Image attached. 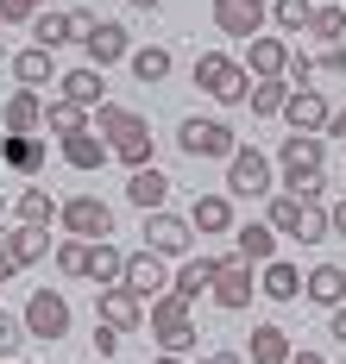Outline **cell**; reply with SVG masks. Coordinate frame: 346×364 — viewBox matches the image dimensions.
Wrapping results in <instances>:
<instances>
[{
    "instance_id": "9c48e42d",
    "label": "cell",
    "mask_w": 346,
    "mask_h": 364,
    "mask_svg": "<svg viewBox=\"0 0 346 364\" xmlns=\"http://www.w3.org/2000/svg\"><path fill=\"white\" fill-rule=\"evenodd\" d=\"M189 239H195V226L183 214H170V208H152V214H145V252L183 257V252H189Z\"/></svg>"
},
{
    "instance_id": "277c9868",
    "label": "cell",
    "mask_w": 346,
    "mask_h": 364,
    "mask_svg": "<svg viewBox=\"0 0 346 364\" xmlns=\"http://www.w3.org/2000/svg\"><path fill=\"white\" fill-rule=\"evenodd\" d=\"M195 88H208L221 107H239V101L252 95V75L239 70L227 50H201V57H195Z\"/></svg>"
},
{
    "instance_id": "ffe728a7",
    "label": "cell",
    "mask_w": 346,
    "mask_h": 364,
    "mask_svg": "<svg viewBox=\"0 0 346 364\" xmlns=\"http://www.w3.org/2000/svg\"><path fill=\"white\" fill-rule=\"evenodd\" d=\"M0 126H6V132H38V126H44L38 88H13V95H6V107H0Z\"/></svg>"
},
{
    "instance_id": "30bf717a",
    "label": "cell",
    "mask_w": 346,
    "mask_h": 364,
    "mask_svg": "<svg viewBox=\"0 0 346 364\" xmlns=\"http://www.w3.org/2000/svg\"><path fill=\"white\" fill-rule=\"evenodd\" d=\"M239 70L252 75V82H283V70H290V44L277 32H258V38H246V63Z\"/></svg>"
},
{
    "instance_id": "7402d4cb",
    "label": "cell",
    "mask_w": 346,
    "mask_h": 364,
    "mask_svg": "<svg viewBox=\"0 0 346 364\" xmlns=\"http://www.w3.org/2000/svg\"><path fill=\"white\" fill-rule=\"evenodd\" d=\"M126 201H132V208H145V214H152V208H164V201H170V176H164L157 164L132 170V176H126Z\"/></svg>"
},
{
    "instance_id": "836d02e7",
    "label": "cell",
    "mask_w": 346,
    "mask_h": 364,
    "mask_svg": "<svg viewBox=\"0 0 346 364\" xmlns=\"http://www.w3.org/2000/svg\"><path fill=\"white\" fill-rule=\"evenodd\" d=\"M246 101H252V113H258V119H277V113H283V101H290V82H252V95H246Z\"/></svg>"
},
{
    "instance_id": "5b68a950",
    "label": "cell",
    "mask_w": 346,
    "mask_h": 364,
    "mask_svg": "<svg viewBox=\"0 0 346 364\" xmlns=\"http://www.w3.org/2000/svg\"><path fill=\"white\" fill-rule=\"evenodd\" d=\"M57 226L70 232V239H108L114 232V208L101 201V195H70V201H57Z\"/></svg>"
},
{
    "instance_id": "ac0fdd59",
    "label": "cell",
    "mask_w": 346,
    "mask_h": 364,
    "mask_svg": "<svg viewBox=\"0 0 346 364\" xmlns=\"http://www.w3.org/2000/svg\"><path fill=\"white\" fill-rule=\"evenodd\" d=\"M57 95H63V101H76V107H101V101H108V82H101L95 63H76V70L57 75Z\"/></svg>"
},
{
    "instance_id": "b9f144b4",
    "label": "cell",
    "mask_w": 346,
    "mask_h": 364,
    "mask_svg": "<svg viewBox=\"0 0 346 364\" xmlns=\"http://www.w3.org/2000/svg\"><path fill=\"white\" fill-rule=\"evenodd\" d=\"M44 0H0V26H32Z\"/></svg>"
},
{
    "instance_id": "60d3db41",
    "label": "cell",
    "mask_w": 346,
    "mask_h": 364,
    "mask_svg": "<svg viewBox=\"0 0 346 364\" xmlns=\"http://www.w3.org/2000/svg\"><path fill=\"white\" fill-rule=\"evenodd\" d=\"M57 270L63 277H88V239H63L57 245Z\"/></svg>"
},
{
    "instance_id": "f6af8a7d",
    "label": "cell",
    "mask_w": 346,
    "mask_h": 364,
    "mask_svg": "<svg viewBox=\"0 0 346 364\" xmlns=\"http://www.w3.org/2000/svg\"><path fill=\"white\" fill-rule=\"evenodd\" d=\"M95 26H101V19H95L88 6H70V38H88V32H95Z\"/></svg>"
},
{
    "instance_id": "d6986e66",
    "label": "cell",
    "mask_w": 346,
    "mask_h": 364,
    "mask_svg": "<svg viewBox=\"0 0 346 364\" xmlns=\"http://www.w3.org/2000/svg\"><path fill=\"white\" fill-rule=\"evenodd\" d=\"M233 257H246V264H271V257H277V232H271V220H246V226H233Z\"/></svg>"
},
{
    "instance_id": "d6a6232c",
    "label": "cell",
    "mask_w": 346,
    "mask_h": 364,
    "mask_svg": "<svg viewBox=\"0 0 346 364\" xmlns=\"http://www.w3.org/2000/svg\"><path fill=\"white\" fill-rule=\"evenodd\" d=\"M44 132H57V139H70V132H88V107H76V101H51L44 107Z\"/></svg>"
},
{
    "instance_id": "bcb514c9",
    "label": "cell",
    "mask_w": 346,
    "mask_h": 364,
    "mask_svg": "<svg viewBox=\"0 0 346 364\" xmlns=\"http://www.w3.org/2000/svg\"><path fill=\"white\" fill-rule=\"evenodd\" d=\"M327 333L346 346V301H340V308H327Z\"/></svg>"
},
{
    "instance_id": "52a82bcc",
    "label": "cell",
    "mask_w": 346,
    "mask_h": 364,
    "mask_svg": "<svg viewBox=\"0 0 346 364\" xmlns=\"http://www.w3.org/2000/svg\"><path fill=\"white\" fill-rule=\"evenodd\" d=\"M177 145H183V157H195V164H208V157H233L239 151V139H233V126L227 119H183L177 126Z\"/></svg>"
},
{
    "instance_id": "681fc988",
    "label": "cell",
    "mask_w": 346,
    "mask_h": 364,
    "mask_svg": "<svg viewBox=\"0 0 346 364\" xmlns=\"http://www.w3.org/2000/svg\"><path fill=\"white\" fill-rule=\"evenodd\" d=\"M321 139H346V107L334 113V119H327V132H321Z\"/></svg>"
},
{
    "instance_id": "7c38bea8",
    "label": "cell",
    "mask_w": 346,
    "mask_h": 364,
    "mask_svg": "<svg viewBox=\"0 0 346 364\" xmlns=\"http://www.w3.org/2000/svg\"><path fill=\"white\" fill-rule=\"evenodd\" d=\"M277 119H283L290 132H327L334 107H327V95H321V88H290V101H283Z\"/></svg>"
},
{
    "instance_id": "f1b7e54d",
    "label": "cell",
    "mask_w": 346,
    "mask_h": 364,
    "mask_svg": "<svg viewBox=\"0 0 346 364\" xmlns=\"http://www.w3.org/2000/svg\"><path fill=\"white\" fill-rule=\"evenodd\" d=\"M120 277H126V252H120L114 239H95V245H88V283L108 289V283H120Z\"/></svg>"
},
{
    "instance_id": "74e56055",
    "label": "cell",
    "mask_w": 346,
    "mask_h": 364,
    "mask_svg": "<svg viewBox=\"0 0 346 364\" xmlns=\"http://www.w3.org/2000/svg\"><path fill=\"white\" fill-rule=\"evenodd\" d=\"M308 32H315V38H327V44H346V13H340V6H315Z\"/></svg>"
},
{
    "instance_id": "7a4b0ae2",
    "label": "cell",
    "mask_w": 346,
    "mask_h": 364,
    "mask_svg": "<svg viewBox=\"0 0 346 364\" xmlns=\"http://www.w3.org/2000/svg\"><path fill=\"white\" fill-rule=\"evenodd\" d=\"M101 119H95V132L108 139V157H120L126 170H145L152 164V119L132 107H114V101H101Z\"/></svg>"
},
{
    "instance_id": "7dc6e473",
    "label": "cell",
    "mask_w": 346,
    "mask_h": 364,
    "mask_svg": "<svg viewBox=\"0 0 346 364\" xmlns=\"http://www.w3.org/2000/svg\"><path fill=\"white\" fill-rule=\"evenodd\" d=\"M327 232H340V239H346V201H334V208H327Z\"/></svg>"
},
{
    "instance_id": "d590c367",
    "label": "cell",
    "mask_w": 346,
    "mask_h": 364,
    "mask_svg": "<svg viewBox=\"0 0 346 364\" xmlns=\"http://www.w3.org/2000/svg\"><path fill=\"white\" fill-rule=\"evenodd\" d=\"M32 44H38V50L70 44V13H38V19H32Z\"/></svg>"
},
{
    "instance_id": "8d00e7d4",
    "label": "cell",
    "mask_w": 346,
    "mask_h": 364,
    "mask_svg": "<svg viewBox=\"0 0 346 364\" xmlns=\"http://www.w3.org/2000/svg\"><path fill=\"white\" fill-rule=\"evenodd\" d=\"M271 19H277V32H308L315 0H271Z\"/></svg>"
},
{
    "instance_id": "816d5d0a",
    "label": "cell",
    "mask_w": 346,
    "mask_h": 364,
    "mask_svg": "<svg viewBox=\"0 0 346 364\" xmlns=\"http://www.w3.org/2000/svg\"><path fill=\"white\" fill-rule=\"evenodd\" d=\"M290 364H327L321 352H290Z\"/></svg>"
},
{
    "instance_id": "8992f818",
    "label": "cell",
    "mask_w": 346,
    "mask_h": 364,
    "mask_svg": "<svg viewBox=\"0 0 346 364\" xmlns=\"http://www.w3.org/2000/svg\"><path fill=\"white\" fill-rule=\"evenodd\" d=\"M19 321H26V339H44V346H51V339H70V321H76V314H70V301L57 289H32Z\"/></svg>"
},
{
    "instance_id": "4316f807",
    "label": "cell",
    "mask_w": 346,
    "mask_h": 364,
    "mask_svg": "<svg viewBox=\"0 0 346 364\" xmlns=\"http://www.w3.org/2000/svg\"><path fill=\"white\" fill-rule=\"evenodd\" d=\"M290 333L277 327V321H265V327H252V346H246V358L252 364H290Z\"/></svg>"
},
{
    "instance_id": "c3c4849f",
    "label": "cell",
    "mask_w": 346,
    "mask_h": 364,
    "mask_svg": "<svg viewBox=\"0 0 346 364\" xmlns=\"http://www.w3.org/2000/svg\"><path fill=\"white\" fill-rule=\"evenodd\" d=\"M195 364H246V352H208V358H195Z\"/></svg>"
},
{
    "instance_id": "ba28073f",
    "label": "cell",
    "mask_w": 346,
    "mask_h": 364,
    "mask_svg": "<svg viewBox=\"0 0 346 364\" xmlns=\"http://www.w3.org/2000/svg\"><path fill=\"white\" fill-rule=\"evenodd\" d=\"M227 188L233 195H246V201H258V195H271V157L258 145H239L227 157Z\"/></svg>"
},
{
    "instance_id": "4dcf8cb0",
    "label": "cell",
    "mask_w": 346,
    "mask_h": 364,
    "mask_svg": "<svg viewBox=\"0 0 346 364\" xmlns=\"http://www.w3.org/2000/svg\"><path fill=\"white\" fill-rule=\"evenodd\" d=\"M126 63H132V75H139V82H145V88H152V82H164V75L177 70V57H170V50H164V44H139V50H132V57H126Z\"/></svg>"
},
{
    "instance_id": "f546056e",
    "label": "cell",
    "mask_w": 346,
    "mask_h": 364,
    "mask_svg": "<svg viewBox=\"0 0 346 364\" xmlns=\"http://www.w3.org/2000/svg\"><path fill=\"white\" fill-rule=\"evenodd\" d=\"M258 295H271V301H296V295H303V270H296V264H277V257H271V264H265V277H258Z\"/></svg>"
},
{
    "instance_id": "cb8c5ba5",
    "label": "cell",
    "mask_w": 346,
    "mask_h": 364,
    "mask_svg": "<svg viewBox=\"0 0 346 364\" xmlns=\"http://www.w3.org/2000/svg\"><path fill=\"white\" fill-rule=\"evenodd\" d=\"M57 145H63V164H70V170H101V164H108V139H101L95 126H88V132H70V139H57Z\"/></svg>"
},
{
    "instance_id": "9a60e30c",
    "label": "cell",
    "mask_w": 346,
    "mask_h": 364,
    "mask_svg": "<svg viewBox=\"0 0 346 364\" xmlns=\"http://www.w3.org/2000/svg\"><path fill=\"white\" fill-rule=\"evenodd\" d=\"M120 283H126L132 295H145V301H152V295L170 289V264H164L157 252H126V277H120Z\"/></svg>"
},
{
    "instance_id": "e575fe53",
    "label": "cell",
    "mask_w": 346,
    "mask_h": 364,
    "mask_svg": "<svg viewBox=\"0 0 346 364\" xmlns=\"http://www.w3.org/2000/svg\"><path fill=\"white\" fill-rule=\"evenodd\" d=\"M290 239H296V245H321V239H334V232H327V208H321V201H303V220H296Z\"/></svg>"
},
{
    "instance_id": "9f6ffc18",
    "label": "cell",
    "mask_w": 346,
    "mask_h": 364,
    "mask_svg": "<svg viewBox=\"0 0 346 364\" xmlns=\"http://www.w3.org/2000/svg\"><path fill=\"white\" fill-rule=\"evenodd\" d=\"M0 63H6V50H0Z\"/></svg>"
},
{
    "instance_id": "8fae6325",
    "label": "cell",
    "mask_w": 346,
    "mask_h": 364,
    "mask_svg": "<svg viewBox=\"0 0 346 364\" xmlns=\"http://www.w3.org/2000/svg\"><path fill=\"white\" fill-rule=\"evenodd\" d=\"M95 321L114 327V333H139V327H145V295H132L126 283H108V289H101V308H95Z\"/></svg>"
},
{
    "instance_id": "d4e9b609",
    "label": "cell",
    "mask_w": 346,
    "mask_h": 364,
    "mask_svg": "<svg viewBox=\"0 0 346 364\" xmlns=\"http://www.w3.org/2000/svg\"><path fill=\"white\" fill-rule=\"evenodd\" d=\"M214 277H221V257H189V264H183V270H177V277H170V289L183 295V301H195V295H208L214 289Z\"/></svg>"
},
{
    "instance_id": "ab89813d",
    "label": "cell",
    "mask_w": 346,
    "mask_h": 364,
    "mask_svg": "<svg viewBox=\"0 0 346 364\" xmlns=\"http://www.w3.org/2000/svg\"><path fill=\"white\" fill-rule=\"evenodd\" d=\"M19 346H26V321L0 308V364H13V358H19Z\"/></svg>"
},
{
    "instance_id": "6f0895ef",
    "label": "cell",
    "mask_w": 346,
    "mask_h": 364,
    "mask_svg": "<svg viewBox=\"0 0 346 364\" xmlns=\"http://www.w3.org/2000/svg\"><path fill=\"white\" fill-rule=\"evenodd\" d=\"M0 139H6V126H0Z\"/></svg>"
},
{
    "instance_id": "db71d44e",
    "label": "cell",
    "mask_w": 346,
    "mask_h": 364,
    "mask_svg": "<svg viewBox=\"0 0 346 364\" xmlns=\"http://www.w3.org/2000/svg\"><path fill=\"white\" fill-rule=\"evenodd\" d=\"M152 364H183V358H177V352H157V358Z\"/></svg>"
},
{
    "instance_id": "2e32d148",
    "label": "cell",
    "mask_w": 346,
    "mask_h": 364,
    "mask_svg": "<svg viewBox=\"0 0 346 364\" xmlns=\"http://www.w3.org/2000/svg\"><path fill=\"white\" fill-rule=\"evenodd\" d=\"M0 164H6L19 182H32L44 170V139L38 132H6V139H0Z\"/></svg>"
},
{
    "instance_id": "f907efd6",
    "label": "cell",
    "mask_w": 346,
    "mask_h": 364,
    "mask_svg": "<svg viewBox=\"0 0 346 364\" xmlns=\"http://www.w3.org/2000/svg\"><path fill=\"white\" fill-rule=\"evenodd\" d=\"M13 270H19V264H13V257L0 252V289H6V283H13Z\"/></svg>"
},
{
    "instance_id": "3957f363",
    "label": "cell",
    "mask_w": 346,
    "mask_h": 364,
    "mask_svg": "<svg viewBox=\"0 0 346 364\" xmlns=\"http://www.w3.org/2000/svg\"><path fill=\"white\" fill-rule=\"evenodd\" d=\"M145 327H152V339H157V352H195V314H189V301L177 289H164V295H152L145 301Z\"/></svg>"
},
{
    "instance_id": "5bb4252c",
    "label": "cell",
    "mask_w": 346,
    "mask_h": 364,
    "mask_svg": "<svg viewBox=\"0 0 346 364\" xmlns=\"http://www.w3.org/2000/svg\"><path fill=\"white\" fill-rule=\"evenodd\" d=\"M271 19V0H214V26L227 38H258Z\"/></svg>"
},
{
    "instance_id": "1f68e13d",
    "label": "cell",
    "mask_w": 346,
    "mask_h": 364,
    "mask_svg": "<svg viewBox=\"0 0 346 364\" xmlns=\"http://www.w3.org/2000/svg\"><path fill=\"white\" fill-rule=\"evenodd\" d=\"M13 214H19V226H51L57 220V201H51V188H19V201H13Z\"/></svg>"
},
{
    "instance_id": "603a6c76",
    "label": "cell",
    "mask_w": 346,
    "mask_h": 364,
    "mask_svg": "<svg viewBox=\"0 0 346 364\" xmlns=\"http://www.w3.org/2000/svg\"><path fill=\"white\" fill-rule=\"evenodd\" d=\"M303 295L315 301V308H340L346 301V270L340 264H315V270L303 277Z\"/></svg>"
},
{
    "instance_id": "484cf974",
    "label": "cell",
    "mask_w": 346,
    "mask_h": 364,
    "mask_svg": "<svg viewBox=\"0 0 346 364\" xmlns=\"http://www.w3.org/2000/svg\"><path fill=\"white\" fill-rule=\"evenodd\" d=\"M183 220H189L195 232H233V201L227 195H195Z\"/></svg>"
},
{
    "instance_id": "e0dca14e",
    "label": "cell",
    "mask_w": 346,
    "mask_h": 364,
    "mask_svg": "<svg viewBox=\"0 0 346 364\" xmlns=\"http://www.w3.org/2000/svg\"><path fill=\"white\" fill-rule=\"evenodd\" d=\"M82 50H88V63H95V70H108V63H126V57H132V38H126V26L101 19L95 32L82 38Z\"/></svg>"
},
{
    "instance_id": "4fadbf2b",
    "label": "cell",
    "mask_w": 346,
    "mask_h": 364,
    "mask_svg": "<svg viewBox=\"0 0 346 364\" xmlns=\"http://www.w3.org/2000/svg\"><path fill=\"white\" fill-rule=\"evenodd\" d=\"M252 264L246 257H221V277H214V308H227V314H239V308H252Z\"/></svg>"
},
{
    "instance_id": "f5cc1de1",
    "label": "cell",
    "mask_w": 346,
    "mask_h": 364,
    "mask_svg": "<svg viewBox=\"0 0 346 364\" xmlns=\"http://www.w3.org/2000/svg\"><path fill=\"white\" fill-rule=\"evenodd\" d=\"M126 6H132V13H157L164 0H126Z\"/></svg>"
},
{
    "instance_id": "680465c9",
    "label": "cell",
    "mask_w": 346,
    "mask_h": 364,
    "mask_svg": "<svg viewBox=\"0 0 346 364\" xmlns=\"http://www.w3.org/2000/svg\"><path fill=\"white\" fill-rule=\"evenodd\" d=\"M95 364H108V358H95Z\"/></svg>"
},
{
    "instance_id": "7bdbcfd3",
    "label": "cell",
    "mask_w": 346,
    "mask_h": 364,
    "mask_svg": "<svg viewBox=\"0 0 346 364\" xmlns=\"http://www.w3.org/2000/svg\"><path fill=\"white\" fill-rule=\"evenodd\" d=\"M120 339H126V333H114V327H101V321H95V358H114Z\"/></svg>"
},
{
    "instance_id": "ee69618b",
    "label": "cell",
    "mask_w": 346,
    "mask_h": 364,
    "mask_svg": "<svg viewBox=\"0 0 346 364\" xmlns=\"http://www.w3.org/2000/svg\"><path fill=\"white\" fill-rule=\"evenodd\" d=\"M315 70H327V75H346V44H327V50L315 57Z\"/></svg>"
},
{
    "instance_id": "11a10c76",
    "label": "cell",
    "mask_w": 346,
    "mask_h": 364,
    "mask_svg": "<svg viewBox=\"0 0 346 364\" xmlns=\"http://www.w3.org/2000/svg\"><path fill=\"white\" fill-rule=\"evenodd\" d=\"M0 214H6V195H0Z\"/></svg>"
},
{
    "instance_id": "44dd1931",
    "label": "cell",
    "mask_w": 346,
    "mask_h": 364,
    "mask_svg": "<svg viewBox=\"0 0 346 364\" xmlns=\"http://www.w3.org/2000/svg\"><path fill=\"white\" fill-rule=\"evenodd\" d=\"M0 252L13 257L19 270H26V264L51 257V232H44V226H13V232H0Z\"/></svg>"
},
{
    "instance_id": "f35d334b",
    "label": "cell",
    "mask_w": 346,
    "mask_h": 364,
    "mask_svg": "<svg viewBox=\"0 0 346 364\" xmlns=\"http://www.w3.org/2000/svg\"><path fill=\"white\" fill-rule=\"evenodd\" d=\"M296 220H303V201H296V195H271V232H283V239H290V232H296Z\"/></svg>"
},
{
    "instance_id": "83f0119b",
    "label": "cell",
    "mask_w": 346,
    "mask_h": 364,
    "mask_svg": "<svg viewBox=\"0 0 346 364\" xmlns=\"http://www.w3.org/2000/svg\"><path fill=\"white\" fill-rule=\"evenodd\" d=\"M6 70H13V82L19 88H44V82H57V63H51V50H19V57H6Z\"/></svg>"
},
{
    "instance_id": "6da1fadb",
    "label": "cell",
    "mask_w": 346,
    "mask_h": 364,
    "mask_svg": "<svg viewBox=\"0 0 346 364\" xmlns=\"http://www.w3.org/2000/svg\"><path fill=\"white\" fill-rule=\"evenodd\" d=\"M277 164H283V182L296 201H321L327 195V139L321 132H290L277 145Z\"/></svg>"
}]
</instances>
